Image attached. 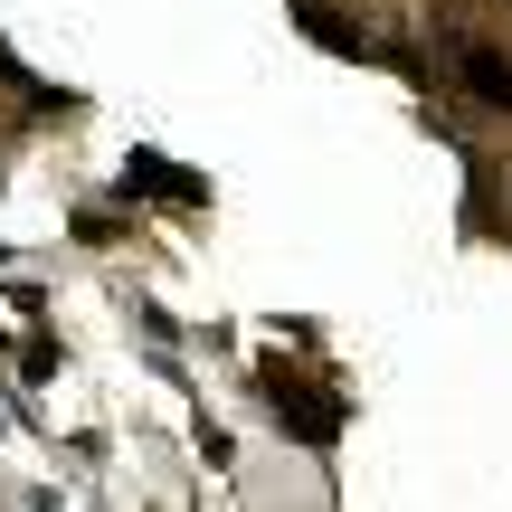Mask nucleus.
<instances>
[{
  "instance_id": "obj_1",
  "label": "nucleus",
  "mask_w": 512,
  "mask_h": 512,
  "mask_svg": "<svg viewBox=\"0 0 512 512\" xmlns=\"http://www.w3.org/2000/svg\"><path fill=\"white\" fill-rule=\"evenodd\" d=\"M256 389H266V408H275V427H285V437H304V446H332V437H342V399H332L313 370L266 361V370H256Z\"/></svg>"
},
{
  "instance_id": "obj_3",
  "label": "nucleus",
  "mask_w": 512,
  "mask_h": 512,
  "mask_svg": "<svg viewBox=\"0 0 512 512\" xmlns=\"http://www.w3.org/2000/svg\"><path fill=\"white\" fill-rule=\"evenodd\" d=\"M124 190H143V200H171V209H209V181L181 162H162V152H133L124 162Z\"/></svg>"
},
{
  "instance_id": "obj_2",
  "label": "nucleus",
  "mask_w": 512,
  "mask_h": 512,
  "mask_svg": "<svg viewBox=\"0 0 512 512\" xmlns=\"http://www.w3.org/2000/svg\"><path fill=\"white\" fill-rule=\"evenodd\" d=\"M456 76H465L475 105L512 114V48H494V38H456Z\"/></svg>"
}]
</instances>
